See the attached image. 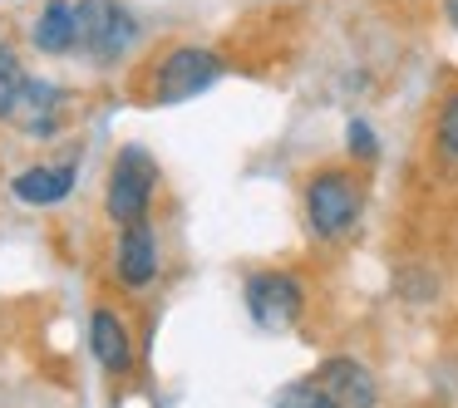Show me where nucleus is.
<instances>
[{
  "label": "nucleus",
  "instance_id": "f257e3e1",
  "mask_svg": "<svg viewBox=\"0 0 458 408\" xmlns=\"http://www.w3.org/2000/svg\"><path fill=\"white\" fill-rule=\"evenodd\" d=\"M139 40V25L119 0H80L74 5V50L99 64H114Z\"/></svg>",
  "mask_w": 458,
  "mask_h": 408
},
{
  "label": "nucleus",
  "instance_id": "f03ea898",
  "mask_svg": "<svg viewBox=\"0 0 458 408\" xmlns=\"http://www.w3.org/2000/svg\"><path fill=\"white\" fill-rule=\"evenodd\" d=\"M360 207H365V192H360V182L350 178V172L326 168V172L310 178L306 217H310V231H316V237H345L360 221Z\"/></svg>",
  "mask_w": 458,
  "mask_h": 408
},
{
  "label": "nucleus",
  "instance_id": "7ed1b4c3",
  "mask_svg": "<svg viewBox=\"0 0 458 408\" xmlns=\"http://www.w3.org/2000/svg\"><path fill=\"white\" fill-rule=\"evenodd\" d=\"M153 187H158V162L148 158V148L129 143V148L114 158V172H109V192H104V207H109L114 221H143L148 217V202H153Z\"/></svg>",
  "mask_w": 458,
  "mask_h": 408
},
{
  "label": "nucleus",
  "instance_id": "20e7f679",
  "mask_svg": "<svg viewBox=\"0 0 458 408\" xmlns=\"http://www.w3.org/2000/svg\"><path fill=\"white\" fill-rule=\"evenodd\" d=\"M217 79H222V54L198 50V45H178L173 54H163L158 74H153V104H188Z\"/></svg>",
  "mask_w": 458,
  "mask_h": 408
},
{
  "label": "nucleus",
  "instance_id": "39448f33",
  "mask_svg": "<svg viewBox=\"0 0 458 408\" xmlns=\"http://www.w3.org/2000/svg\"><path fill=\"white\" fill-rule=\"evenodd\" d=\"M301 310H306V290H301L296 276L261 271V276L247 280V315L261 329H291L301 320Z\"/></svg>",
  "mask_w": 458,
  "mask_h": 408
},
{
  "label": "nucleus",
  "instance_id": "423d86ee",
  "mask_svg": "<svg viewBox=\"0 0 458 408\" xmlns=\"http://www.w3.org/2000/svg\"><path fill=\"white\" fill-rule=\"evenodd\" d=\"M316 384L326 388L340 408H375V374H369L360 359H345V354L326 359V364L316 369Z\"/></svg>",
  "mask_w": 458,
  "mask_h": 408
},
{
  "label": "nucleus",
  "instance_id": "0eeeda50",
  "mask_svg": "<svg viewBox=\"0 0 458 408\" xmlns=\"http://www.w3.org/2000/svg\"><path fill=\"white\" fill-rule=\"evenodd\" d=\"M89 349H94V359H99V369H104V374H114V379L133 369L129 325H123L114 310H94V320H89Z\"/></svg>",
  "mask_w": 458,
  "mask_h": 408
},
{
  "label": "nucleus",
  "instance_id": "6e6552de",
  "mask_svg": "<svg viewBox=\"0 0 458 408\" xmlns=\"http://www.w3.org/2000/svg\"><path fill=\"white\" fill-rule=\"evenodd\" d=\"M153 276H158V241H153L148 217H143V221H129L119 237V280L143 290Z\"/></svg>",
  "mask_w": 458,
  "mask_h": 408
},
{
  "label": "nucleus",
  "instance_id": "1a4fd4ad",
  "mask_svg": "<svg viewBox=\"0 0 458 408\" xmlns=\"http://www.w3.org/2000/svg\"><path fill=\"white\" fill-rule=\"evenodd\" d=\"M74 178H80V168L74 162H55V168H25L15 172L11 192L25 202V207H55V202H64L74 192Z\"/></svg>",
  "mask_w": 458,
  "mask_h": 408
},
{
  "label": "nucleus",
  "instance_id": "9d476101",
  "mask_svg": "<svg viewBox=\"0 0 458 408\" xmlns=\"http://www.w3.org/2000/svg\"><path fill=\"white\" fill-rule=\"evenodd\" d=\"M30 40H35V50H45V54H70L74 50V5L70 0H50V5H45V15L35 21Z\"/></svg>",
  "mask_w": 458,
  "mask_h": 408
},
{
  "label": "nucleus",
  "instance_id": "9b49d317",
  "mask_svg": "<svg viewBox=\"0 0 458 408\" xmlns=\"http://www.w3.org/2000/svg\"><path fill=\"white\" fill-rule=\"evenodd\" d=\"M25 70L21 60H15L11 45H0V119H15V109H21V94H25Z\"/></svg>",
  "mask_w": 458,
  "mask_h": 408
},
{
  "label": "nucleus",
  "instance_id": "f8f14e48",
  "mask_svg": "<svg viewBox=\"0 0 458 408\" xmlns=\"http://www.w3.org/2000/svg\"><path fill=\"white\" fill-rule=\"evenodd\" d=\"M276 408H340V404L316 384V379H306V384H286V388H281Z\"/></svg>",
  "mask_w": 458,
  "mask_h": 408
},
{
  "label": "nucleus",
  "instance_id": "ddd939ff",
  "mask_svg": "<svg viewBox=\"0 0 458 408\" xmlns=\"http://www.w3.org/2000/svg\"><path fill=\"white\" fill-rule=\"evenodd\" d=\"M438 148L458 162V94H448L444 109H438Z\"/></svg>",
  "mask_w": 458,
  "mask_h": 408
},
{
  "label": "nucleus",
  "instance_id": "4468645a",
  "mask_svg": "<svg viewBox=\"0 0 458 408\" xmlns=\"http://www.w3.org/2000/svg\"><path fill=\"white\" fill-rule=\"evenodd\" d=\"M345 148L355 153V158H375V153H379L375 129H369L365 119H350V129H345Z\"/></svg>",
  "mask_w": 458,
  "mask_h": 408
},
{
  "label": "nucleus",
  "instance_id": "2eb2a0df",
  "mask_svg": "<svg viewBox=\"0 0 458 408\" xmlns=\"http://www.w3.org/2000/svg\"><path fill=\"white\" fill-rule=\"evenodd\" d=\"M444 15H448V25L458 30V0H444Z\"/></svg>",
  "mask_w": 458,
  "mask_h": 408
}]
</instances>
